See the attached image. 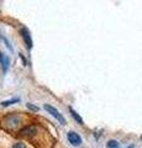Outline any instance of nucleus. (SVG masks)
<instances>
[{
	"mask_svg": "<svg viewBox=\"0 0 142 148\" xmlns=\"http://www.w3.org/2000/svg\"><path fill=\"white\" fill-rule=\"evenodd\" d=\"M26 106H27V108H29V109L34 110V111H38V108H37V106H34L32 104H26Z\"/></svg>",
	"mask_w": 142,
	"mask_h": 148,
	"instance_id": "obj_12",
	"label": "nucleus"
},
{
	"mask_svg": "<svg viewBox=\"0 0 142 148\" xmlns=\"http://www.w3.org/2000/svg\"><path fill=\"white\" fill-rule=\"evenodd\" d=\"M141 141H142V135H141Z\"/></svg>",
	"mask_w": 142,
	"mask_h": 148,
	"instance_id": "obj_13",
	"label": "nucleus"
},
{
	"mask_svg": "<svg viewBox=\"0 0 142 148\" xmlns=\"http://www.w3.org/2000/svg\"><path fill=\"white\" fill-rule=\"evenodd\" d=\"M5 120L8 122V127H14L15 128L21 123V119L19 116H16V115H10V116H8Z\"/></svg>",
	"mask_w": 142,
	"mask_h": 148,
	"instance_id": "obj_4",
	"label": "nucleus"
},
{
	"mask_svg": "<svg viewBox=\"0 0 142 148\" xmlns=\"http://www.w3.org/2000/svg\"><path fill=\"white\" fill-rule=\"evenodd\" d=\"M68 141H69V143L72 146H74V147H78V146H80L82 145V137L78 135L77 132L74 131H71V132H68Z\"/></svg>",
	"mask_w": 142,
	"mask_h": 148,
	"instance_id": "obj_2",
	"label": "nucleus"
},
{
	"mask_svg": "<svg viewBox=\"0 0 142 148\" xmlns=\"http://www.w3.org/2000/svg\"><path fill=\"white\" fill-rule=\"evenodd\" d=\"M108 148H119V142L117 141H114V140H111V141H109L108 142Z\"/></svg>",
	"mask_w": 142,
	"mask_h": 148,
	"instance_id": "obj_9",
	"label": "nucleus"
},
{
	"mask_svg": "<svg viewBox=\"0 0 142 148\" xmlns=\"http://www.w3.org/2000/svg\"><path fill=\"white\" fill-rule=\"evenodd\" d=\"M20 34L22 36V38H24L25 41V45L27 48H32V40H31V35H30V31L26 29V27H22V29L20 30Z\"/></svg>",
	"mask_w": 142,
	"mask_h": 148,
	"instance_id": "obj_3",
	"label": "nucleus"
},
{
	"mask_svg": "<svg viewBox=\"0 0 142 148\" xmlns=\"http://www.w3.org/2000/svg\"><path fill=\"white\" fill-rule=\"evenodd\" d=\"M9 62H10L9 57H6V56L4 54V53L0 52V64H1V67H3V72H4V73H6V72H8Z\"/></svg>",
	"mask_w": 142,
	"mask_h": 148,
	"instance_id": "obj_6",
	"label": "nucleus"
},
{
	"mask_svg": "<svg viewBox=\"0 0 142 148\" xmlns=\"http://www.w3.org/2000/svg\"><path fill=\"white\" fill-rule=\"evenodd\" d=\"M43 108H45V110L47 111V112H48L49 115H52V116H53L54 119H56L59 123L66 125V119L63 117V115H62L61 112H59V111H58L56 108H53V106L48 105V104H45V105H43Z\"/></svg>",
	"mask_w": 142,
	"mask_h": 148,
	"instance_id": "obj_1",
	"label": "nucleus"
},
{
	"mask_svg": "<svg viewBox=\"0 0 142 148\" xmlns=\"http://www.w3.org/2000/svg\"><path fill=\"white\" fill-rule=\"evenodd\" d=\"M20 99H11V100H6V101H3L1 103V106H4V108H6V106H10L12 104H16L19 103Z\"/></svg>",
	"mask_w": 142,
	"mask_h": 148,
	"instance_id": "obj_8",
	"label": "nucleus"
},
{
	"mask_svg": "<svg viewBox=\"0 0 142 148\" xmlns=\"http://www.w3.org/2000/svg\"><path fill=\"white\" fill-rule=\"evenodd\" d=\"M37 133V127L36 126H29L24 130L20 131V135L21 136H25V137H31V136H35Z\"/></svg>",
	"mask_w": 142,
	"mask_h": 148,
	"instance_id": "obj_5",
	"label": "nucleus"
},
{
	"mask_svg": "<svg viewBox=\"0 0 142 148\" xmlns=\"http://www.w3.org/2000/svg\"><path fill=\"white\" fill-rule=\"evenodd\" d=\"M119 148H120V147H119Z\"/></svg>",
	"mask_w": 142,
	"mask_h": 148,
	"instance_id": "obj_14",
	"label": "nucleus"
},
{
	"mask_svg": "<svg viewBox=\"0 0 142 148\" xmlns=\"http://www.w3.org/2000/svg\"><path fill=\"white\" fill-rule=\"evenodd\" d=\"M69 112H71V115L73 116V119L75 120V121L79 123V125H84V121H83V119H82L80 116H79V114L77 112V111H74L73 110V108H69Z\"/></svg>",
	"mask_w": 142,
	"mask_h": 148,
	"instance_id": "obj_7",
	"label": "nucleus"
},
{
	"mask_svg": "<svg viewBox=\"0 0 142 148\" xmlns=\"http://www.w3.org/2000/svg\"><path fill=\"white\" fill-rule=\"evenodd\" d=\"M0 37H1V40H3V41H4V42H5V43H6V46H8V48H9V49H10V51H12V47H11V45H10V43H9V41H8L6 38H5V37H3V36H0Z\"/></svg>",
	"mask_w": 142,
	"mask_h": 148,
	"instance_id": "obj_11",
	"label": "nucleus"
},
{
	"mask_svg": "<svg viewBox=\"0 0 142 148\" xmlns=\"http://www.w3.org/2000/svg\"><path fill=\"white\" fill-rule=\"evenodd\" d=\"M11 148H27V147H26L25 143H22V142H16V143H14Z\"/></svg>",
	"mask_w": 142,
	"mask_h": 148,
	"instance_id": "obj_10",
	"label": "nucleus"
}]
</instances>
